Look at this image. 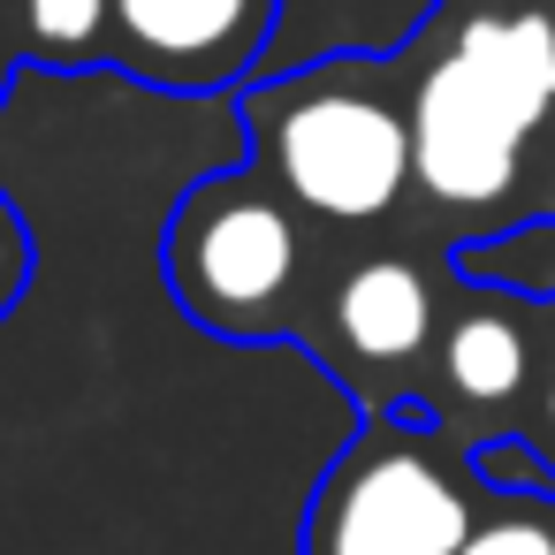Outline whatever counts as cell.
Instances as JSON below:
<instances>
[{"label": "cell", "mask_w": 555, "mask_h": 555, "mask_svg": "<svg viewBox=\"0 0 555 555\" xmlns=\"http://www.w3.org/2000/svg\"><path fill=\"white\" fill-rule=\"evenodd\" d=\"M396 69L411 191L449 244L555 221V0H434Z\"/></svg>", "instance_id": "1"}, {"label": "cell", "mask_w": 555, "mask_h": 555, "mask_svg": "<svg viewBox=\"0 0 555 555\" xmlns=\"http://www.w3.org/2000/svg\"><path fill=\"white\" fill-rule=\"evenodd\" d=\"M236 115L251 168H267L312 229H373L411 198V115L396 47L274 62L236 92Z\"/></svg>", "instance_id": "2"}, {"label": "cell", "mask_w": 555, "mask_h": 555, "mask_svg": "<svg viewBox=\"0 0 555 555\" xmlns=\"http://www.w3.org/2000/svg\"><path fill=\"white\" fill-rule=\"evenodd\" d=\"M160 274L191 327L221 343H297L320 289V251L312 221L282 198V183L244 160L198 176L168 206Z\"/></svg>", "instance_id": "3"}, {"label": "cell", "mask_w": 555, "mask_h": 555, "mask_svg": "<svg viewBox=\"0 0 555 555\" xmlns=\"http://www.w3.org/2000/svg\"><path fill=\"white\" fill-rule=\"evenodd\" d=\"M479 525L472 449L418 403L365 411L343 456L320 472L297 555H456Z\"/></svg>", "instance_id": "4"}, {"label": "cell", "mask_w": 555, "mask_h": 555, "mask_svg": "<svg viewBox=\"0 0 555 555\" xmlns=\"http://www.w3.org/2000/svg\"><path fill=\"white\" fill-rule=\"evenodd\" d=\"M441 305H449V274H434V259L411 244H380V251L343 259L327 289H312L297 343H312L320 365L365 411H396V403H418L426 388Z\"/></svg>", "instance_id": "5"}, {"label": "cell", "mask_w": 555, "mask_h": 555, "mask_svg": "<svg viewBox=\"0 0 555 555\" xmlns=\"http://www.w3.org/2000/svg\"><path fill=\"white\" fill-rule=\"evenodd\" d=\"M532 365H540V297L449 274V305H441L418 411H434L464 449L517 434L525 396H532Z\"/></svg>", "instance_id": "6"}, {"label": "cell", "mask_w": 555, "mask_h": 555, "mask_svg": "<svg viewBox=\"0 0 555 555\" xmlns=\"http://www.w3.org/2000/svg\"><path fill=\"white\" fill-rule=\"evenodd\" d=\"M289 0H107V62L153 92H236L274 62Z\"/></svg>", "instance_id": "7"}, {"label": "cell", "mask_w": 555, "mask_h": 555, "mask_svg": "<svg viewBox=\"0 0 555 555\" xmlns=\"http://www.w3.org/2000/svg\"><path fill=\"white\" fill-rule=\"evenodd\" d=\"M0 47L31 69H100L107 62V0H16Z\"/></svg>", "instance_id": "8"}, {"label": "cell", "mask_w": 555, "mask_h": 555, "mask_svg": "<svg viewBox=\"0 0 555 555\" xmlns=\"http://www.w3.org/2000/svg\"><path fill=\"white\" fill-rule=\"evenodd\" d=\"M456 555H555V502L494 494V509H479Z\"/></svg>", "instance_id": "9"}, {"label": "cell", "mask_w": 555, "mask_h": 555, "mask_svg": "<svg viewBox=\"0 0 555 555\" xmlns=\"http://www.w3.org/2000/svg\"><path fill=\"white\" fill-rule=\"evenodd\" d=\"M517 434L547 456L555 472V297H540V365H532V396H525V418Z\"/></svg>", "instance_id": "10"}, {"label": "cell", "mask_w": 555, "mask_h": 555, "mask_svg": "<svg viewBox=\"0 0 555 555\" xmlns=\"http://www.w3.org/2000/svg\"><path fill=\"white\" fill-rule=\"evenodd\" d=\"M24 289H31V229H24V214L9 198H0V320L24 305Z\"/></svg>", "instance_id": "11"}, {"label": "cell", "mask_w": 555, "mask_h": 555, "mask_svg": "<svg viewBox=\"0 0 555 555\" xmlns=\"http://www.w3.org/2000/svg\"><path fill=\"white\" fill-rule=\"evenodd\" d=\"M9 62H16V54H9V47H0V85H9Z\"/></svg>", "instance_id": "12"}]
</instances>
